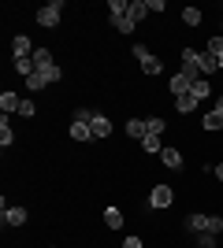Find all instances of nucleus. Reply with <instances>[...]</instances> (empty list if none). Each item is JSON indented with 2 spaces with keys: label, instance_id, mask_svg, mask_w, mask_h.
Segmentation results:
<instances>
[{
  "label": "nucleus",
  "instance_id": "nucleus-28",
  "mask_svg": "<svg viewBox=\"0 0 223 248\" xmlns=\"http://www.w3.org/2000/svg\"><path fill=\"white\" fill-rule=\"evenodd\" d=\"M19 115H22V119H34V115H37V104H34V100H22L19 104Z\"/></svg>",
  "mask_w": 223,
  "mask_h": 248
},
{
  "label": "nucleus",
  "instance_id": "nucleus-18",
  "mask_svg": "<svg viewBox=\"0 0 223 248\" xmlns=\"http://www.w3.org/2000/svg\"><path fill=\"white\" fill-rule=\"evenodd\" d=\"M141 148H145V152H153V155H160V152H164L160 134H145V137H141Z\"/></svg>",
  "mask_w": 223,
  "mask_h": 248
},
{
  "label": "nucleus",
  "instance_id": "nucleus-32",
  "mask_svg": "<svg viewBox=\"0 0 223 248\" xmlns=\"http://www.w3.org/2000/svg\"><path fill=\"white\" fill-rule=\"evenodd\" d=\"M216 178H220V182H223V163H216Z\"/></svg>",
  "mask_w": 223,
  "mask_h": 248
},
{
  "label": "nucleus",
  "instance_id": "nucleus-27",
  "mask_svg": "<svg viewBox=\"0 0 223 248\" xmlns=\"http://www.w3.org/2000/svg\"><path fill=\"white\" fill-rule=\"evenodd\" d=\"M41 74H45V82L52 85V82H60V78H64V67L56 63V67H49V71H41Z\"/></svg>",
  "mask_w": 223,
  "mask_h": 248
},
{
  "label": "nucleus",
  "instance_id": "nucleus-13",
  "mask_svg": "<svg viewBox=\"0 0 223 248\" xmlns=\"http://www.w3.org/2000/svg\"><path fill=\"white\" fill-rule=\"evenodd\" d=\"M34 67H37V71H49V67H56L52 52H49V48H34Z\"/></svg>",
  "mask_w": 223,
  "mask_h": 248
},
{
  "label": "nucleus",
  "instance_id": "nucleus-12",
  "mask_svg": "<svg viewBox=\"0 0 223 248\" xmlns=\"http://www.w3.org/2000/svg\"><path fill=\"white\" fill-rule=\"evenodd\" d=\"M22 222H26V207H8V211H4V226H22Z\"/></svg>",
  "mask_w": 223,
  "mask_h": 248
},
{
  "label": "nucleus",
  "instance_id": "nucleus-22",
  "mask_svg": "<svg viewBox=\"0 0 223 248\" xmlns=\"http://www.w3.org/2000/svg\"><path fill=\"white\" fill-rule=\"evenodd\" d=\"M208 52L216 56V63H220V71H223V37H208Z\"/></svg>",
  "mask_w": 223,
  "mask_h": 248
},
{
  "label": "nucleus",
  "instance_id": "nucleus-20",
  "mask_svg": "<svg viewBox=\"0 0 223 248\" xmlns=\"http://www.w3.org/2000/svg\"><path fill=\"white\" fill-rule=\"evenodd\" d=\"M45 85H49V82H45V74H41V71H34L30 78H26V89H30V93H41Z\"/></svg>",
  "mask_w": 223,
  "mask_h": 248
},
{
  "label": "nucleus",
  "instance_id": "nucleus-7",
  "mask_svg": "<svg viewBox=\"0 0 223 248\" xmlns=\"http://www.w3.org/2000/svg\"><path fill=\"white\" fill-rule=\"evenodd\" d=\"M89 130H93V137H108V134H112V119L93 111V119H89Z\"/></svg>",
  "mask_w": 223,
  "mask_h": 248
},
{
  "label": "nucleus",
  "instance_id": "nucleus-3",
  "mask_svg": "<svg viewBox=\"0 0 223 248\" xmlns=\"http://www.w3.org/2000/svg\"><path fill=\"white\" fill-rule=\"evenodd\" d=\"M175 204V189L171 186H156L153 193H149V207H156V211H164V207Z\"/></svg>",
  "mask_w": 223,
  "mask_h": 248
},
{
  "label": "nucleus",
  "instance_id": "nucleus-16",
  "mask_svg": "<svg viewBox=\"0 0 223 248\" xmlns=\"http://www.w3.org/2000/svg\"><path fill=\"white\" fill-rule=\"evenodd\" d=\"M11 67H15L22 78H30V74L37 71V67H34V56H19V60H11Z\"/></svg>",
  "mask_w": 223,
  "mask_h": 248
},
{
  "label": "nucleus",
  "instance_id": "nucleus-11",
  "mask_svg": "<svg viewBox=\"0 0 223 248\" xmlns=\"http://www.w3.org/2000/svg\"><path fill=\"white\" fill-rule=\"evenodd\" d=\"M145 134H149V123H145V119H127V137L141 141Z\"/></svg>",
  "mask_w": 223,
  "mask_h": 248
},
{
  "label": "nucleus",
  "instance_id": "nucleus-2",
  "mask_svg": "<svg viewBox=\"0 0 223 248\" xmlns=\"http://www.w3.org/2000/svg\"><path fill=\"white\" fill-rule=\"evenodd\" d=\"M130 52H134V60H138V67H141L145 74H153V78H156V74L164 71V63H160V56H153V52H149L145 45H134Z\"/></svg>",
  "mask_w": 223,
  "mask_h": 248
},
{
  "label": "nucleus",
  "instance_id": "nucleus-15",
  "mask_svg": "<svg viewBox=\"0 0 223 248\" xmlns=\"http://www.w3.org/2000/svg\"><path fill=\"white\" fill-rule=\"evenodd\" d=\"M0 145H4V148H11V145H15V126L8 123V115L0 119Z\"/></svg>",
  "mask_w": 223,
  "mask_h": 248
},
{
  "label": "nucleus",
  "instance_id": "nucleus-30",
  "mask_svg": "<svg viewBox=\"0 0 223 248\" xmlns=\"http://www.w3.org/2000/svg\"><path fill=\"white\" fill-rule=\"evenodd\" d=\"M123 248H145V245H141V237H138V233H130V237L123 241Z\"/></svg>",
  "mask_w": 223,
  "mask_h": 248
},
{
  "label": "nucleus",
  "instance_id": "nucleus-9",
  "mask_svg": "<svg viewBox=\"0 0 223 248\" xmlns=\"http://www.w3.org/2000/svg\"><path fill=\"white\" fill-rule=\"evenodd\" d=\"M19 104H22V96H19V93H11V89H4V93H0V111H4V115L19 111Z\"/></svg>",
  "mask_w": 223,
  "mask_h": 248
},
{
  "label": "nucleus",
  "instance_id": "nucleus-6",
  "mask_svg": "<svg viewBox=\"0 0 223 248\" xmlns=\"http://www.w3.org/2000/svg\"><path fill=\"white\" fill-rule=\"evenodd\" d=\"M182 226H186V233H208V215H186V222H182Z\"/></svg>",
  "mask_w": 223,
  "mask_h": 248
},
{
  "label": "nucleus",
  "instance_id": "nucleus-10",
  "mask_svg": "<svg viewBox=\"0 0 223 248\" xmlns=\"http://www.w3.org/2000/svg\"><path fill=\"white\" fill-rule=\"evenodd\" d=\"M160 163L168 167V170H179L182 167V152L179 148H164V152H160Z\"/></svg>",
  "mask_w": 223,
  "mask_h": 248
},
{
  "label": "nucleus",
  "instance_id": "nucleus-24",
  "mask_svg": "<svg viewBox=\"0 0 223 248\" xmlns=\"http://www.w3.org/2000/svg\"><path fill=\"white\" fill-rule=\"evenodd\" d=\"M201 126H205V130H223V119H220L216 111H208V115L201 119Z\"/></svg>",
  "mask_w": 223,
  "mask_h": 248
},
{
  "label": "nucleus",
  "instance_id": "nucleus-8",
  "mask_svg": "<svg viewBox=\"0 0 223 248\" xmlns=\"http://www.w3.org/2000/svg\"><path fill=\"white\" fill-rule=\"evenodd\" d=\"M11 56H15V60H19V56H34V41L26 33H19V37L11 41Z\"/></svg>",
  "mask_w": 223,
  "mask_h": 248
},
{
  "label": "nucleus",
  "instance_id": "nucleus-1",
  "mask_svg": "<svg viewBox=\"0 0 223 248\" xmlns=\"http://www.w3.org/2000/svg\"><path fill=\"white\" fill-rule=\"evenodd\" d=\"M60 19H64V0H49L45 8H37V26H45V30L60 26Z\"/></svg>",
  "mask_w": 223,
  "mask_h": 248
},
{
  "label": "nucleus",
  "instance_id": "nucleus-5",
  "mask_svg": "<svg viewBox=\"0 0 223 248\" xmlns=\"http://www.w3.org/2000/svg\"><path fill=\"white\" fill-rule=\"evenodd\" d=\"M67 134H71V141H89V137H93V130H89V123H82V119H71Z\"/></svg>",
  "mask_w": 223,
  "mask_h": 248
},
{
  "label": "nucleus",
  "instance_id": "nucleus-25",
  "mask_svg": "<svg viewBox=\"0 0 223 248\" xmlns=\"http://www.w3.org/2000/svg\"><path fill=\"white\" fill-rule=\"evenodd\" d=\"M193 245L197 248H216V233H193Z\"/></svg>",
  "mask_w": 223,
  "mask_h": 248
},
{
  "label": "nucleus",
  "instance_id": "nucleus-29",
  "mask_svg": "<svg viewBox=\"0 0 223 248\" xmlns=\"http://www.w3.org/2000/svg\"><path fill=\"white\" fill-rule=\"evenodd\" d=\"M208 233H216V237L223 233V218L220 215H208Z\"/></svg>",
  "mask_w": 223,
  "mask_h": 248
},
{
  "label": "nucleus",
  "instance_id": "nucleus-31",
  "mask_svg": "<svg viewBox=\"0 0 223 248\" xmlns=\"http://www.w3.org/2000/svg\"><path fill=\"white\" fill-rule=\"evenodd\" d=\"M212 111H216V115H220V119H223V93L216 96V108H212Z\"/></svg>",
  "mask_w": 223,
  "mask_h": 248
},
{
  "label": "nucleus",
  "instance_id": "nucleus-26",
  "mask_svg": "<svg viewBox=\"0 0 223 248\" xmlns=\"http://www.w3.org/2000/svg\"><path fill=\"white\" fill-rule=\"evenodd\" d=\"M145 123H149V134H164V130H168V123H164L160 115H149Z\"/></svg>",
  "mask_w": 223,
  "mask_h": 248
},
{
  "label": "nucleus",
  "instance_id": "nucleus-14",
  "mask_svg": "<svg viewBox=\"0 0 223 248\" xmlns=\"http://www.w3.org/2000/svg\"><path fill=\"white\" fill-rule=\"evenodd\" d=\"M190 96L193 100H208V96H212V82H208V78H197L193 89H190Z\"/></svg>",
  "mask_w": 223,
  "mask_h": 248
},
{
  "label": "nucleus",
  "instance_id": "nucleus-4",
  "mask_svg": "<svg viewBox=\"0 0 223 248\" xmlns=\"http://www.w3.org/2000/svg\"><path fill=\"white\" fill-rule=\"evenodd\" d=\"M108 22H112V26H116L119 33H134V26H138V22L130 19V11H119V15H108Z\"/></svg>",
  "mask_w": 223,
  "mask_h": 248
},
{
  "label": "nucleus",
  "instance_id": "nucleus-21",
  "mask_svg": "<svg viewBox=\"0 0 223 248\" xmlns=\"http://www.w3.org/2000/svg\"><path fill=\"white\" fill-rule=\"evenodd\" d=\"M193 108H197V100H193V96H175V111H179V115H190Z\"/></svg>",
  "mask_w": 223,
  "mask_h": 248
},
{
  "label": "nucleus",
  "instance_id": "nucleus-19",
  "mask_svg": "<svg viewBox=\"0 0 223 248\" xmlns=\"http://www.w3.org/2000/svg\"><path fill=\"white\" fill-rule=\"evenodd\" d=\"M145 15H149V0H130V19L141 22Z\"/></svg>",
  "mask_w": 223,
  "mask_h": 248
},
{
  "label": "nucleus",
  "instance_id": "nucleus-17",
  "mask_svg": "<svg viewBox=\"0 0 223 248\" xmlns=\"http://www.w3.org/2000/svg\"><path fill=\"white\" fill-rule=\"evenodd\" d=\"M104 226L108 230H119V226H123V211H119V207H104Z\"/></svg>",
  "mask_w": 223,
  "mask_h": 248
},
{
  "label": "nucleus",
  "instance_id": "nucleus-23",
  "mask_svg": "<svg viewBox=\"0 0 223 248\" xmlns=\"http://www.w3.org/2000/svg\"><path fill=\"white\" fill-rule=\"evenodd\" d=\"M182 22L186 26H201V8H186L182 11Z\"/></svg>",
  "mask_w": 223,
  "mask_h": 248
}]
</instances>
